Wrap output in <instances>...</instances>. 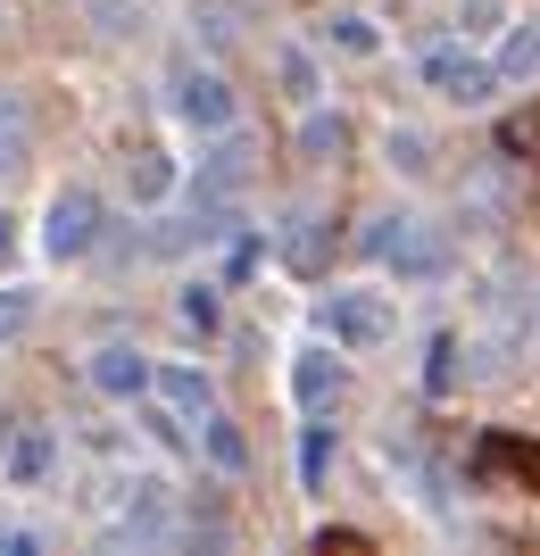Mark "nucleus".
<instances>
[{
  "label": "nucleus",
  "instance_id": "f257e3e1",
  "mask_svg": "<svg viewBox=\"0 0 540 556\" xmlns=\"http://www.w3.org/2000/svg\"><path fill=\"white\" fill-rule=\"evenodd\" d=\"M375 257L391 266V282H441L449 275V232L424 225V216H382Z\"/></svg>",
  "mask_w": 540,
  "mask_h": 556
},
{
  "label": "nucleus",
  "instance_id": "f03ea898",
  "mask_svg": "<svg viewBox=\"0 0 540 556\" xmlns=\"http://www.w3.org/2000/svg\"><path fill=\"white\" fill-rule=\"evenodd\" d=\"M92 241H100V200L84 184H67L50 200V216H42V250L67 266V257H92Z\"/></svg>",
  "mask_w": 540,
  "mask_h": 556
},
{
  "label": "nucleus",
  "instance_id": "7ed1b4c3",
  "mask_svg": "<svg viewBox=\"0 0 540 556\" xmlns=\"http://www.w3.org/2000/svg\"><path fill=\"white\" fill-rule=\"evenodd\" d=\"M250 166H259V150L225 125V141H216L209 159H200V175H191V208H234L241 184H250Z\"/></svg>",
  "mask_w": 540,
  "mask_h": 556
},
{
  "label": "nucleus",
  "instance_id": "20e7f679",
  "mask_svg": "<svg viewBox=\"0 0 540 556\" xmlns=\"http://www.w3.org/2000/svg\"><path fill=\"white\" fill-rule=\"evenodd\" d=\"M325 332L341 349H382L391 341V300H382V291H332L325 300Z\"/></svg>",
  "mask_w": 540,
  "mask_h": 556
},
{
  "label": "nucleus",
  "instance_id": "39448f33",
  "mask_svg": "<svg viewBox=\"0 0 540 556\" xmlns=\"http://www.w3.org/2000/svg\"><path fill=\"white\" fill-rule=\"evenodd\" d=\"M424 84L441 100H457V109H482V100L499 92V67L474 59V50H432V59H424Z\"/></svg>",
  "mask_w": 540,
  "mask_h": 556
},
{
  "label": "nucleus",
  "instance_id": "423d86ee",
  "mask_svg": "<svg viewBox=\"0 0 540 556\" xmlns=\"http://www.w3.org/2000/svg\"><path fill=\"white\" fill-rule=\"evenodd\" d=\"M50 465H59V432H50V424H17V432L0 441V473H9L17 490L50 482Z\"/></svg>",
  "mask_w": 540,
  "mask_h": 556
},
{
  "label": "nucleus",
  "instance_id": "0eeeda50",
  "mask_svg": "<svg viewBox=\"0 0 540 556\" xmlns=\"http://www.w3.org/2000/svg\"><path fill=\"white\" fill-rule=\"evenodd\" d=\"M150 357H141V349H125V341H109L92 357V391H109V399H150Z\"/></svg>",
  "mask_w": 540,
  "mask_h": 556
},
{
  "label": "nucleus",
  "instance_id": "6e6552de",
  "mask_svg": "<svg viewBox=\"0 0 540 556\" xmlns=\"http://www.w3.org/2000/svg\"><path fill=\"white\" fill-rule=\"evenodd\" d=\"M175 109H184V125H200V134H225V125H234V92H225V75H184Z\"/></svg>",
  "mask_w": 540,
  "mask_h": 556
},
{
  "label": "nucleus",
  "instance_id": "1a4fd4ad",
  "mask_svg": "<svg viewBox=\"0 0 540 556\" xmlns=\"http://www.w3.org/2000/svg\"><path fill=\"white\" fill-rule=\"evenodd\" d=\"M150 391H159L175 416H209V374H200V366H159V374H150Z\"/></svg>",
  "mask_w": 540,
  "mask_h": 556
},
{
  "label": "nucleus",
  "instance_id": "9d476101",
  "mask_svg": "<svg viewBox=\"0 0 540 556\" xmlns=\"http://www.w3.org/2000/svg\"><path fill=\"white\" fill-rule=\"evenodd\" d=\"M291 391H300V407H316V416H325L332 399H341V366L316 349V357H300V366H291Z\"/></svg>",
  "mask_w": 540,
  "mask_h": 556
},
{
  "label": "nucleus",
  "instance_id": "9b49d317",
  "mask_svg": "<svg viewBox=\"0 0 540 556\" xmlns=\"http://www.w3.org/2000/svg\"><path fill=\"white\" fill-rule=\"evenodd\" d=\"M275 250L291 257V266H316V257H325V216H282V232H275Z\"/></svg>",
  "mask_w": 540,
  "mask_h": 556
},
{
  "label": "nucleus",
  "instance_id": "f8f14e48",
  "mask_svg": "<svg viewBox=\"0 0 540 556\" xmlns=\"http://www.w3.org/2000/svg\"><path fill=\"white\" fill-rule=\"evenodd\" d=\"M499 75H507V84H532V75H540V17H524L516 34H507V50H499Z\"/></svg>",
  "mask_w": 540,
  "mask_h": 556
},
{
  "label": "nucleus",
  "instance_id": "ddd939ff",
  "mask_svg": "<svg viewBox=\"0 0 540 556\" xmlns=\"http://www.w3.org/2000/svg\"><path fill=\"white\" fill-rule=\"evenodd\" d=\"M200 441H209V457H216V473H241V465H250V441H241V424H225V416H209V424H200Z\"/></svg>",
  "mask_w": 540,
  "mask_h": 556
},
{
  "label": "nucleus",
  "instance_id": "4468645a",
  "mask_svg": "<svg viewBox=\"0 0 540 556\" xmlns=\"http://www.w3.org/2000/svg\"><path fill=\"white\" fill-rule=\"evenodd\" d=\"M17 159H25V92L0 84V166H17Z\"/></svg>",
  "mask_w": 540,
  "mask_h": 556
},
{
  "label": "nucleus",
  "instance_id": "2eb2a0df",
  "mask_svg": "<svg viewBox=\"0 0 540 556\" xmlns=\"http://www.w3.org/2000/svg\"><path fill=\"white\" fill-rule=\"evenodd\" d=\"M300 150H307V159H341V150H350V125H341V116H307Z\"/></svg>",
  "mask_w": 540,
  "mask_h": 556
},
{
  "label": "nucleus",
  "instance_id": "dca6fc26",
  "mask_svg": "<svg viewBox=\"0 0 540 556\" xmlns=\"http://www.w3.org/2000/svg\"><path fill=\"white\" fill-rule=\"evenodd\" d=\"M166 184H175V166H166V150H141V159H134V200L150 208V200H166Z\"/></svg>",
  "mask_w": 540,
  "mask_h": 556
},
{
  "label": "nucleus",
  "instance_id": "f3484780",
  "mask_svg": "<svg viewBox=\"0 0 540 556\" xmlns=\"http://www.w3.org/2000/svg\"><path fill=\"white\" fill-rule=\"evenodd\" d=\"M275 67H282V92H291V100L307 109V100H316V59H307V50H282Z\"/></svg>",
  "mask_w": 540,
  "mask_h": 556
},
{
  "label": "nucleus",
  "instance_id": "a211bd4d",
  "mask_svg": "<svg viewBox=\"0 0 540 556\" xmlns=\"http://www.w3.org/2000/svg\"><path fill=\"white\" fill-rule=\"evenodd\" d=\"M216 316H225V307H216V282H191V291H184V325L191 332H216Z\"/></svg>",
  "mask_w": 540,
  "mask_h": 556
},
{
  "label": "nucleus",
  "instance_id": "6ab92c4d",
  "mask_svg": "<svg viewBox=\"0 0 540 556\" xmlns=\"http://www.w3.org/2000/svg\"><path fill=\"white\" fill-rule=\"evenodd\" d=\"M332 42H341V50H350V59H375V25H366V17H332Z\"/></svg>",
  "mask_w": 540,
  "mask_h": 556
},
{
  "label": "nucleus",
  "instance_id": "aec40b11",
  "mask_svg": "<svg viewBox=\"0 0 540 556\" xmlns=\"http://www.w3.org/2000/svg\"><path fill=\"white\" fill-rule=\"evenodd\" d=\"M34 325V291H0V341H17Z\"/></svg>",
  "mask_w": 540,
  "mask_h": 556
},
{
  "label": "nucleus",
  "instance_id": "412c9836",
  "mask_svg": "<svg viewBox=\"0 0 540 556\" xmlns=\"http://www.w3.org/2000/svg\"><path fill=\"white\" fill-rule=\"evenodd\" d=\"M499 141H507V150H540V109L507 116V125H499Z\"/></svg>",
  "mask_w": 540,
  "mask_h": 556
},
{
  "label": "nucleus",
  "instance_id": "4be33fe9",
  "mask_svg": "<svg viewBox=\"0 0 540 556\" xmlns=\"http://www.w3.org/2000/svg\"><path fill=\"white\" fill-rule=\"evenodd\" d=\"M391 166H400V175H424V134H391Z\"/></svg>",
  "mask_w": 540,
  "mask_h": 556
},
{
  "label": "nucleus",
  "instance_id": "5701e85b",
  "mask_svg": "<svg viewBox=\"0 0 540 556\" xmlns=\"http://www.w3.org/2000/svg\"><path fill=\"white\" fill-rule=\"evenodd\" d=\"M325 457H332V441H325V432H307V448H300V473H307V490L325 482Z\"/></svg>",
  "mask_w": 540,
  "mask_h": 556
},
{
  "label": "nucleus",
  "instance_id": "b1692460",
  "mask_svg": "<svg viewBox=\"0 0 540 556\" xmlns=\"http://www.w3.org/2000/svg\"><path fill=\"white\" fill-rule=\"evenodd\" d=\"M491 17H499V0H466V34H491Z\"/></svg>",
  "mask_w": 540,
  "mask_h": 556
},
{
  "label": "nucleus",
  "instance_id": "393cba45",
  "mask_svg": "<svg viewBox=\"0 0 540 556\" xmlns=\"http://www.w3.org/2000/svg\"><path fill=\"white\" fill-rule=\"evenodd\" d=\"M9 257H17V216L0 208V275H9Z\"/></svg>",
  "mask_w": 540,
  "mask_h": 556
}]
</instances>
